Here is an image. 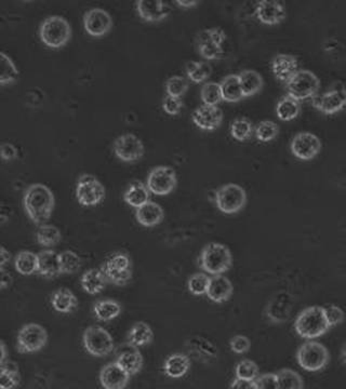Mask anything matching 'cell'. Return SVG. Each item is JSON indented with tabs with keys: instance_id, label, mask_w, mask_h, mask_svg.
<instances>
[{
	"instance_id": "56",
	"label": "cell",
	"mask_w": 346,
	"mask_h": 389,
	"mask_svg": "<svg viewBox=\"0 0 346 389\" xmlns=\"http://www.w3.org/2000/svg\"><path fill=\"white\" fill-rule=\"evenodd\" d=\"M12 281L13 279H12L11 274L5 267H0V290L9 288Z\"/></svg>"
},
{
	"instance_id": "53",
	"label": "cell",
	"mask_w": 346,
	"mask_h": 389,
	"mask_svg": "<svg viewBox=\"0 0 346 389\" xmlns=\"http://www.w3.org/2000/svg\"><path fill=\"white\" fill-rule=\"evenodd\" d=\"M182 108H183V102H182L180 98L167 95L163 99V110H165L166 114L170 115V116H177V115H179Z\"/></svg>"
},
{
	"instance_id": "19",
	"label": "cell",
	"mask_w": 346,
	"mask_h": 389,
	"mask_svg": "<svg viewBox=\"0 0 346 389\" xmlns=\"http://www.w3.org/2000/svg\"><path fill=\"white\" fill-rule=\"evenodd\" d=\"M186 349L190 356L204 364H210L218 358L216 344L202 335H194L186 341Z\"/></svg>"
},
{
	"instance_id": "61",
	"label": "cell",
	"mask_w": 346,
	"mask_h": 389,
	"mask_svg": "<svg viewBox=\"0 0 346 389\" xmlns=\"http://www.w3.org/2000/svg\"><path fill=\"white\" fill-rule=\"evenodd\" d=\"M175 5L179 6L180 8H184V9H190V8L200 5V3L198 1H177Z\"/></svg>"
},
{
	"instance_id": "40",
	"label": "cell",
	"mask_w": 346,
	"mask_h": 389,
	"mask_svg": "<svg viewBox=\"0 0 346 389\" xmlns=\"http://www.w3.org/2000/svg\"><path fill=\"white\" fill-rule=\"evenodd\" d=\"M18 67L11 57L0 51V85H13L18 81Z\"/></svg>"
},
{
	"instance_id": "41",
	"label": "cell",
	"mask_w": 346,
	"mask_h": 389,
	"mask_svg": "<svg viewBox=\"0 0 346 389\" xmlns=\"http://www.w3.org/2000/svg\"><path fill=\"white\" fill-rule=\"evenodd\" d=\"M37 243L42 247L51 248L59 245L62 239L60 229L54 225L44 224L38 226L36 233Z\"/></svg>"
},
{
	"instance_id": "32",
	"label": "cell",
	"mask_w": 346,
	"mask_h": 389,
	"mask_svg": "<svg viewBox=\"0 0 346 389\" xmlns=\"http://www.w3.org/2000/svg\"><path fill=\"white\" fill-rule=\"evenodd\" d=\"M238 77L243 98L255 95L263 88V77L255 69H245L238 74Z\"/></svg>"
},
{
	"instance_id": "33",
	"label": "cell",
	"mask_w": 346,
	"mask_h": 389,
	"mask_svg": "<svg viewBox=\"0 0 346 389\" xmlns=\"http://www.w3.org/2000/svg\"><path fill=\"white\" fill-rule=\"evenodd\" d=\"M122 307L120 302L115 300H100L93 305V314L98 320L110 323L122 314Z\"/></svg>"
},
{
	"instance_id": "16",
	"label": "cell",
	"mask_w": 346,
	"mask_h": 389,
	"mask_svg": "<svg viewBox=\"0 0 346 389\" xmlns=\"http://www.w3.org/2000/svg\"><path fill=\"white\" fill-rule=\"evenodd\" d=\"M83 28L94 38L105 36L113 28L112 16L102 8H92L83 16Z\"/></svg>"
},
{
	"instance_id": "3",
	"label": "cell",
	"mask_w": 346,
	"mask_h": 389,
	"mask_svg": "<svg viewBox=\"0 0 346 389\" xmlns=\"http://www.w3.org/2000/svg\"><path fill=\"white\" fill-rule=\"evenodd\" d=\"M200 263V267L206 274L212 276L223 275L232 267V252L222 243H208L202 250Z\"/></svg>"
},
{
	"instance_id": "24",
	"label": "cell",
	"mask_w": 346,
	"mask_h": 389,
	"mask_svg": "<svg viewBox=\"0 0 346 389\" xmlns=\"http://www.w3.org/2000/svg\"><path fill=\"white\" fill-rule=\"evenodd\" d=\"M136 8L143 21L149 23L163 21L171 13V6L163 1H138Z\"/></svg>"
},
{
	"instance_id": "59",
	"label": "cell",
	"mask_w": 346,
	"mask_h": 389,
	"mask_svg": "<svg viewBox=\"0 0 346 389\" xmlns=\"http://www.w3.org/2000/svg\"><path fill=\"white\" fill-rule=\"evenodd\" d=\"M11 261V253L6 248L0 247V267H5Z\"/></svg>"
},
{
	"instance_id": "31",
	"label": "cell",
	"mask_w": 346,
	"mask_h": 389,
	"mask_svg": "<svg viewBox=\"0 0 346 389\" xmlns=\"http://www.w3.org/2000/svg\"><path fill=\"white\" fill-rule=\"evenodd\" d=\"M108 280L101 268H91L83 272L81 278V288L90 296H97L105 289Z\"/></svg>"
},
{
	"instance_id": "46",
	"label": "cell",
	"mask_w": 346,
	"mask_h": 389,
	"mask_svg": "<svg viewBox=\"0 0 346 389\" xmlns=\"http://www.w3.org/2000/svg\"><path fill=\"white\" fill-rule=\"evenodd\" d=\"M279 126L272 120H263L255 128V138L262 143L272 142L277 138Z\"/></svg>"
},
{
	"instance_id": "60",
	"label": "cell",
	"mask_w": 346,
	"mask_h": 389,
	"mask_svg": "<svg viewBox=\"0 0 346 389\" xmlns=\"http://www.w3.org/2000/svg\"><path fill=\"white\" fill-rule=\"evenodd\" d=\"M8 360V349L6 344L0 339V366H3Z\"/></svg>"
},
{
	"instance_id": "51",
	"label": "cell",
	"mask_w": 346,
	"mask_h": 389,
	"mask_svg": "<svg viewBox=\"0 0 346 389\" xmlns=\"http://www.w3.org/2000/svg\"><path fill=\"white\" fill-rule=\"evenodd\" d=\"M323 310H325V319L328 321L330 327L341 325L345 318L343 309L337 305H328V306L323 307Z\"/></svg>"
},
{
	"instance_id": "57",
	"label": "cell",
	"mask_w": 346,
	"mask_h": 389,
	"mask_svg": "<svg viewBox=\"0 0 346 389\" xmlns=\"http://www.w3.org/2000/svg\"><path fill=\"white\" fill-rule=\"evenodd\" d=\"M229 389H255V381L241 380V378H235Z\"/></svg>"
},
{
	"instance_id": "30",
	"label": "cell",
	"mask_w": 346,
	"mask_h": 389,
	"mask_svg": "<svg viewBox=\"0 0 346 389\" xmlns=\"http://www.w3.org/2000/svg\"><path fill=\"white\" fill-rule=\"evenodd\" d=\"M190 357L182 353L172 354L163 364V371L166 376L171 378H183L190 371Z\"/></svg>"
},
{
	"instance_id": "11",
	"label": "cell",
	"mask_w": 346,
	"mask_h": 389,
	"mask_svg": "<svg viewBox=\"0 0 346 389\" xmlns=\"http://www.w3.org/2000/svg\"><path fill=\"white\" fill-rule=\"evenodd\" d=\"M214 199L221 212L236 214L243 210L247 204V192L238 184H225L217 190Z\"/></svg>"
},
{
	"instance_id": "6",
	"label": "cell",
	"mask_w": 346,
	"mask_h": 389,
	"mask_svg": "<svg viewBox=\"0 0 346 389\" xmlns=\"http://www.w3.org/2000/svg\"><path fill=\"white\" fill-rule=\"evenodd\" d=\"M299 366L305 371L317 372L327 366L330 360L328 348L318 342L310 341L302 344L296 353Z\"/></svg>"
},
{
	"instance_id": "22",
	"label": "cell",
	"mask_w": 346,
	"mask_h": 389,
	"mask_svg": "<svg viewBox=\"0 0 346 389\" xmlns=\"http://www.w3.org/2000/svg\"><path fill=\"white\" fill-rule=\"evenodd\" d=\"M130 378L116 361L105 364L100 372V383L104 389H126Z\"/></svg>"
},
{
	"instance_id": "12",
	"label": "cell",
	"mask_w": 346,
	"mask_h": 389,
	"mask_svg": "<svg viewBox=\"0 0 346 389\" xmlns=\"http://www.w3.org/2000/svg\"><path fill=\"white\" fill-rule=\"evenodd\" d=\"M105 187L98 178L91 174H83L76 184V198L83 207H96L103 202Z\"/></svg>"
},
{
	"instance_id": "4",
	"label": "cell",
	"mask_w": 346,
	"mask_h": 389,
	"mask_svg": "<svg viewBox=\"0 0 346 389\" xmlns=\"http://www.w3.org/2000/svg\"><path fill=\"white\" fill-rule=\"evenodd\" d=\"M40 37L42 44L49 48H63L71 38V24L63 16H48L40 24Z\"/></svg>"
},
{
	"instance_id": "42",
	"label": "cell",
	"mask_w": 346,
	"mask_h": 389,
	"mask_svg": "<svg viewBox=\"0 0 346 389\" xmlns=\"http://www.w3.org/2000/svg\"><path fill=\"white\" fill-rule=\"evenodd\" d=\"M278 389H303L302 376L292 368H282L276 373Z\"/></svg>"
},
{
	"instance_id": "2",
	"label": "cell",
	"mask_w": 346,
	"mask_h": 389,
	"mask_svg": "<svg viewBox=\"0 0 346 389\" xmlns=\"http://www.w3.org/2000/svg\"><path fill=\"white\" fill-rule=\"evenodd\" d=\"M294 329L302 339L310 341L328 332L330 327L325 319L323 307L310 306L303 309L294 321Z\"/></svg>"
},
{
	"instance_id": "35",
	"label": "cell",
	"mask_w": 346,
	"mask_h": 389,
	"mask_svg": "<svg viewBox=\"0 0 346 389\" xmlns=\"http://www.w3.org/2000/svg\"><path fill=\"white\" fill-rule=\"evenodd\" d=\"M149 190L146 184L140 181L133 182L128 186L124 194V200L133 208H140L149 202Z\"/></svg>"
},
{
	"instance_id": "27",
	"label": "cell",
	"mask_w": 346,
	"mask_h": 389,
	"mask_svg": "<svg viewBox=\"0 0 346 389\" xmlns=\"http://www.w3.org/2000/svg\"><path fill=\"white\" fill-rule=\"evenodd\" d=\"M136 219L139 224L142 225L143 227L151 228L163 222L165 219V211L161 204L149 202L137 209Z\"/></svg>"
},
{
	"instance_id": "10",
	"label": "cell",
	"mask_w": 346,
	"mask_h": 389,
	"mask_svg": "<svg viewBox=\"0 0 346 389\" xmlns=\"http://www.w3.org/2000/svg\"><path fill=\"white\" fill-rule=\"evenodd\" d=\"M48 343V332L38 323H28L18 331L16 349L20 354L38 353Z\"/></svg>"
},
{
	"instance_id": "45",
	"label": "cell",
	"mask_w": 346,
	"mask_h": 389,
	"mask_svg": "<svg viewBox=\"0 0 346 389\" xmlns=\"http://www.w3.org/2000/svg\"><path fill=\"white\" fill-rule=\"evenodd\" d=\"M212 74V66L209 62H190L186 65V75L190 81L202 83Z\"/></svg>"
},
{
	"instance_id": "34",
	"label": "cell",
	"mask_w": 346,
	"mask_h": 389,
	"mask_svg": "<svg viewBox=\"0 0 346 389\" xmlns=\"http://www.w3.org/2000/svg\"><path fill=\"white\" fill-rule=\"evenodd\" d=\"M221 93H222L223 101L229 103H236L245 99L241 83H239L238 75L231 74L223 78L220 83Z\"/></svg>"
},
{
	"instance_id": "28",
	"label": "cell",
	"mask_w": 346,
	"mask_h": 389,
	"mask_svg": "<svg viewBox=\"0 0 346 389\" xmlns=\"http://www.w3.org/2000/svg\"><path fill=\"white\" fill-rule=\"evenodd\" d=\"M38 269L37 272L42 277L52 279L61 275L60 257L53 250H44L38 255Z\"/></svg>"
},
{
	"instance_id": "14",
	"label": "cell",
	"mask_w": 346,
	"mask_h": 389,
	"mask_svg": "<svg viewBox=\"0 0 346 389\" xmlns=\"http://www.w3.org/2000/svg\"><path fill=\"white\" fill-rule=\"evenodd\" d=\"M115 155L124 163H136L144 155V144L136 134L120 135L114 142Z\"/></svg>"
},
{
	"instance_id": "5",
	"label": "cell",
	"mask_w": 346,
	"mask_h": 389,
	"mask_svg": "<svg viewBox=\"0 0 346 389\" xmlns=\"http://www.w3.org/2000/svg\"><path fill=\"white\" fill-rule=\"evenodd\" d=\"M106 280L115 286H124L132 279V263L126 252H115L101 267Z\"/></svg>"
},
{
	"instance_id": "50",
	"label": "cell",
	"mask_w": 346,
	"mask_h": 389,
	"mask_svg": "<svg viewBox=\"0 0 346 389\" xmlns=\"http://www.w3.org/2000/svg\"><path fill=\"white\" fill-rule=\"evenodd\" d=\"M165 87L167 95L181 99L188 90V83L183 76L175 75L168 79Z\"/></svg>"
},
{
	"instance_id": "17",
	"label": "cell",
	"mask_w": 346,
	"mask_h": 389,
	"mask_svg": "<svg viewBox=\"0 0 346 389\" xmlns=\"http://www.w3.org/2000/svg\"><path fill=\"white\" fill-rule=\"evenodd\" d=\"M294 301L292 294L280 291L268 302L265 308L266 317L273 323H284L292 316Z\"/></svg>"
},
{
	"instance_id": "23",
	"label": "cell",
	"mask_w": 346,
	"mask_h": 389,
	"mask_svg": "<svg viewBox=\"0 0 346 389\" xmlns=\"http://www.w3.org/2000/svg\"><path fill=\"white\" fill-rule=\"evenodd\" d=\"M271 69L278 81L287 83L299 71L298 57L287 53H279L273 57Z\"/></svg>"
},
{
	"instance_id": "62",
	"label": "cell",
	"mask_w": 346,
	"mask_h": 389,
	"mask_svg": "<svg viewBox=\"0 0 346 389\" xmlns=\"http://www.w3.org/2000/svg\"><path fill=\"white\" fill-rule=\"evenodd\" d=\"M341 357L342 360L344 361V364H346V343L344 344L343 348H342Z\"/></svg>"
},
{
	"instance_id": "18",
	"label": "cell",
	"mask_w": 346,
	"mask_h": 389,
	"mask_svg": "<svg viewBox=\"0 0 346 389\" xmlns=\"http://www.w3.org/2000/svg\"><path fill=\"white\" fill-rule=\"evenodd\" d=\"M313 106L325 115H335L346 108V89L344 87L328 90L312 99Z\"/></svg>"
},
{
	"instance_id": "7",
	"label": "cell",
	"mask_w": 346,
	"mask_h": 389,
	"mask_svg": "<svg viewBox=\"0 0 346 389\" xmlns=\"http://www.w3.org/2000/svg\"><path fill=\"white\" fill-rule=\"evenodd\" d=\"M288 95L298 101L313 99L318 93L321 81L318 76L310 69H299L294 77L286 83Z\"/></svg>"
},
{
	"instance_id": "39",
	"label": "cell",
	"mask_w": 346,
	"mask_h": 389,
	"mask_svg": "<svg viewBox=\"0 0 346 389\" xmlns=\"http://www.w3.org/2000/svg\"><path fill=\"white\" fill-rule=\"evenodd\" d=\"M20 383V368L16 362L7 360L3 366H0V389H14Z\"/></svg>"
},
{
	"instance_id": "54",
	"label": "cell",
	"mask_w": 346,
	"mask_h": 389,
	"mask_svg": "<svg viewBox=\"0 0 346 389\" xmlns=\"http://www.w3.org/2000/svg\"><path fill=\"white\" fill-rule=\"evenodd\" d=\"M255 389H278L275 373H265L255 380Z\"/></svg>"
},
{
	"instance_id": "44",
	"label": "cell",
	"mask_w": 346,
	"mask_h": 389,
	"mask_svg": "<svg viewBox=\"0 0 346 389\" xmlns=\"http://www.w3.org/2000/svg\"><path fill=\"white\" fill-rule=\"evenodd\" d=\"M59 257H60L61 274H67V275L76 274L83 266L81 257L71 250L61 252L59 253Z\"/></svg>"
},
{
	"instance_id": "29",
	"label": "cell",
	"mask_w": 346,
	"mask_h": 389,
	"mask_svg": "<svg viewBox=\"0 0 346 389\" xmlns=\"http://www.w3.org/2000/svg\"><path fill=\"white\" fill-rule=\"evenodd\" d=\"M51 305L60 314H71L79 306V298L69 289H57L51 296Z\"/></svg>"
},
{
	"instance_id": "15",
	"label": "cell",
	"mask_w": 346,
	"mask_h": 389,
	"mask_svg": "<svg viewBox=\"0 0 346 389\" xmlns=\"http://www.w3.org/2000/svg\"><path fill=\"white\" fill-rule=\"evenodd\" d=\"M290 149L296 158L304 161H312L321 153V142L314 133L303 131L294 135Z\"/></svg>"
},
{
	"instance_id": "36",
	"label": "cell",
	"mask_w": 346,
	"mask_h": 389,
	"mask_svg": "<svg viewBox=\"0 0 346 389\" xmlns=\"http://www.w3.org/2000/svg\"><path fill=\"white\" fill-rule=\"evenodd\" d=\"M154 332L151 325L144 321H139L131 327L128 333V343L136 347L149 345L153 342Z\"/></svg>"
},
{
	"instance_id": "26",
	"label": "cell",
	"mask_w": 346,
	"mask_h": 389,
	"mask_svg": "<svg viewBox=\"0 0 346 389\" xmlns=\"http://www.w3.org/2000/svg\"><path fill=\"white\" fill-rule=\"evenodd\" d=\"M234 286L229 278L223 275L212 276L209 282L206 296L212 302L222 304L232 298Z\"/></svg>"
},
{
	"instance_id": "55",
	"label": "cell",
	"mask_w": 346,
	"mask_h": 389,
	"mask_svg": "<svg viewBox=\"0 0 346 389\" xmlns=\"http://www.w3.org/2000/svg\"><path fill=\"white\" fill-rule=\"evenodd\" d=\"M18 153L16 147L11 143H5L0 145V158L6 161H11L16 159Z\"/></svg>"
},
{
	"instance_id": "58",
	"label": "cell",
	"mask_w": 346,
	"mask_h": 389,
	"mask_svg": "<svg viewBox=\"0 0 346 389\" xmlns=\"http://www.w3.org/2000/svg\"><path fill=\"white\" fill-rule=\"evenodd\" d=\"M10 219V210L9 207L5 204V202L0 200V226H3L4 224L9 221Z\"/></svg>"
},
{
	"instance_id": "21",
	"label": "cell",
	"mask_w": 346,
	"mask_h": 389,
	"mask_svg": "<svg viewBox=\"0 0 346 389\" xmlns=\"http://www.w3.org/2000/svg\"><path fill=\"white\" fill-rule=\"evenodd\" d=\"M286 16V8L279 1L263 0L255 6V16L265 25H277L284 21Z\"/></svg>"
},
{
	"instance_id": "48",
	"label": "cell",
	"mask_w": 346,
	"mask_h": 389,
	"mask_svg": "<svg viewBox=\"0 0 346 389\" xmlns=\"http://www.w3.org/2000/svg\"><path fill=\"white\" fill-rule=\"evenodd\" d=\"M209 282H210V277H208L206 272H196L188 278V291L190 294L195 296H206Z\"/></svg>"
},
{
	"instance_id": "9",
	"label": "cell",
	"mask_w": 346,
	"mask_h": 389,
	"mask_svg": "<svg viewBox=\"0 0 346 389\" xmlns=\"http://www.w3.org/2000/svg\"><path fill=\"white\" fill-rule=\"evenodd\" d=\"M226 40V34L220 28H207L197 35L196 44L198 52L204 60H221L224 57L223 45Z\"/></svg>"
},
{
	"instance_id": "49",
	"label": "cell",
	"mask_w": 346,
	"mask_h": 389,
	"mask_svg": "<svg viewBox=\"0 0 346 389\" xmlns=\"http://www.w3.org/2000/svg\"><path fill=\"white\" fill-rule=\"evenodd\" d=\"M259 373V366L253 360H241L235 368L236 378L241 380L255 381L260 376Z\"/></svg>"
},
{
	"instance_id": "8",
	"label": "cell",
	"mask_w": 346,
	"mask_h": 389,
	"mask_svg": "<svg viewBox=\"0 0 346 389\" xmlns=\"http://www.w3.org/2000/svg\"><path fill=\"white\" fill-rule=\"evenodd\" d=\"M83 347L89 355L103 358L110 355L115 348L114 339L101 325H90L83 335Z\"/></svg>"
},
{
	"instance_id": "38",
	"label": "cell",
	"mask_w": 346,
	"mask_h": 389,
	"mask_svg": "<svg viewBox=\"0 0 346 389\" xmlns=\"http://www.w3.org/2000/svg\"><path fill=\"white\" fill-rule=\"evenodd\" d=\"M14 267L18 274L30 276L38 269V257L34 252L23 250L14 257Z\"/></svg>"
},
{
	"instance_id": "1",
	"label": "cell",
	"mask_w": 346,
	"mask_h": 389,
	"mask_svg": "<svg viewBox=\"0 0 346 389\" xmlns=\"http://www.w3.org/2000/svg\"><path fill=\"white\" fill-rule=\"evenodd\" d=\"M23 204L30 220L37 226H40L47 224L52 216L55 206L54 194L44 184H32L24 192Z\"/></svg>"
},
{
	"instance_id": "25",
	"label": "cell",
	"mask_w": 346,
	"mask_h": 389,
	"mask_svg": "<svg viewBox=\"0 0 346 389\" xmlns=\"http://www.w3.org/2000/svg\"><path fill=\"white\" fill-rule=\"evenodd\" d=\"M116 362L129 376H136L143 366L142 354L138 347L127 343L122 346V350L117 354Z\"/></svg>"
},
{
	"instance_id": "47",
	"label": "cell",
	"mask_w": 346,
	"mask_h": 389,
	"mask_svg": "<svg viewBox=\"0 0 346 389\" xmlns=\"http://www.w3.org/2000/svg\"><path fill=\"white\" fill-rule=\"evenodd\" d=\"M200 98L204 105L218 106L223 101L220 83L214 81L204 83L200 91Z\"/></svg>"
},
{
	"instance_id": "52",
	"label": "cell",
	"mask_w": 346,
	"mask_h": 389,
	"mask_svg": "<svg viewBox=\"0 0 346 389\" xmlns=\"http://www.w3.org/2000/svg\"><path fill=\"white\" fill-rule=\"evenodd\" d=\"M229 348H231L233 353L237 354V355H243V354L249 352L250 348H251V342L246 335H235L229 341Z\"/></svg>"
},
{
	"instance_id": "20",
	"label": "cell",
	"mask_w": 346,
	"mask_h": 389,
	"mask_svg": "<svg viewBox=\"0 0 346 389\" xmlns=\"http://www.w3.org/2000/svg\"><path fill=\"white\" fill-rule=\"evenodd\" d=\"M195 126L204 131H214L222 124L223 112L219 106L202 105L192 115Z\"/></svg>"
},
{
	"instance_id": "13",
	"label": "cell",
	"mask_w": 346,
	"mask_h": 389,
	"mask_svg": "<svg viewBox=\"0 0 346 389\" xmlns=\"http://www.w3.org/2000/svg\"><path fill=\"white\" fill-rule=\"evenodd\" d=\"M177 173L172 168L159 166L154 168L147 177L146 186L149 192L157 196H167L177 187Z\"/></svg>"
},
{
	"instance_id": "43",
	"label": "cell",
	"mask_w": 346,
	"mask_h": 389,
	"mask_svg": "<svg viewBox=\"0 0 346 389\" xmlns=\"http://www.w3.org/2000/svg\"><path fill=\"white\" fill-rule=\"evenodd\" d=\"M229 131H231L233 139L238 141V142H246L253 137L255 128H253V122H250V120H248L246 117H241V118H236L231 124Z\"/></svg>"
},
{
	"instance_id": "37",
	"label": "cell",
	"mask_w": 346,
	"mask_h": 389,
	"mask_svg": "<svg viewBox=\"0 0 346 389\" xmlns=\"http://www.w3.org/2000/svg\"><path fill=\"white\" fill-rule=\"evenodd\" d=\"M301 112V102L292 96H282L276 105V115L282 122H292L296 120Z\"/></svg>"
}]
</instances>
